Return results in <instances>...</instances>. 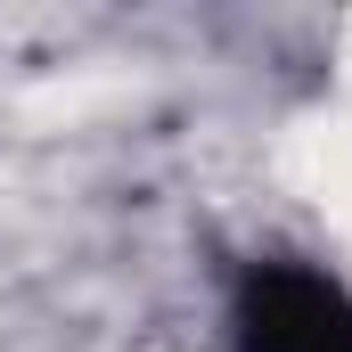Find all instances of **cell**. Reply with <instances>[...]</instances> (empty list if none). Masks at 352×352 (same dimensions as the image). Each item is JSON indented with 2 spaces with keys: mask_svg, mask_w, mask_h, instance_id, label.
Masks as SVG:
<instances>
[{
  "mask_svg": "<svg viewBox=\"0 0 352 352\" xmlns=\"http://www.w3.org/2000/svg\"><path fill=\"white\" fill-rule=\"evenodd\" d=\"M246 352H352V303L303 263H263L238 295Z\"/></svg>",
  "mask_w": 352,
  "mask_h": 352,
  "instance_id": "1",
  "label": "cell"
}]
</instances>
